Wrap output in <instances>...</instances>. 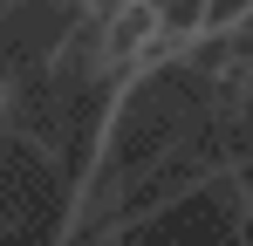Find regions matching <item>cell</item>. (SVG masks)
Here are the masks:
<instances>
[{
    "instance_id": "1",
    "label": "cell",
    "mask_w": 253,
    "mask_h": 246,
    "mask_svg": "<svg viewBox=\"0 0 253 246\" xmlns=\"http://www.w3.org/2000/svg\"><path fill=\"white\" fill-rule=\"evenodd\" d=\"M151 7H158L165 35H192V28H206V0H151Z\"/></svg>"
}]
</instances>
